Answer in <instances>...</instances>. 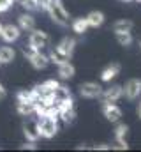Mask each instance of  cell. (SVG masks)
I'll list each match as a JSON object with an SVG mask.
<instances>
[{"label": "cell", "mask_w": 141, "mask_h": 152, "mask_svg": "<svg viewBox=\"0 0 141 152\" xmlns=\"http://www.w3.org/2000/svg\"><path fill=\"white\" fill-rule=\"evenodd\" d=\"M12 2H14V0H0V12L9 11V7L12 5Z\"/></svg>", "instance_id": "4316f807"}, {"label": "cell", "mask_w": 141, "mask_h": 152, "mask_svg": "<svg viewBox=\"0 0 141 152\" xmlns=\"http://www.w3.org/2000/svg\"><path fill=\"white\" fill-rule=\"evenodd\" d=\"M101 97H102L104 101L116 103L120 97H124V87H122V85H111V87H108L106 90H102Z\"/></svg>", "instance_id": "30bf717a"}, {"label": "cell", "mask_w": 141, "mask_h": 152, "mask_svg": "<svg viewBox=\"0 0 141 152\" xmlns=\"http://www.w3.org/2000/svg\"><path fill=\"white\" fill-rule=\"evenodd\" d=\"M74 75H76V69H74V66L69 60H64V62L58 64V76L62 80H70Z\"/></svg>", "instance_id": "5bb4252c"}, {"label": "cell", "mask_w": 141, "mask_h": 152, "mask_svg": "<svg viewBox=\"0 0 141 152\" xmlns=\"http://www.w3.org/2000/svg\"><path fill=\"white\" fill-rule=\"evenodd\" d=\"M94 149H95V151H109L111 145H108V143H101V145H95Z\"/></svg>", "instance_id": "f546056e"}, {"label": "cell", "mask_w": 141, "mask_h": 152, "mask_svg": "<svg viewBox=\"0 0 141 152\" xmlns=\"http://www.w3.org/2000/svg\"><path fill=\"white\" fill-rule=\"evenodd\" d=\"M39 103H41L42 106H46V108L55 106V104L58 103V99H57V96H55V90H53V92H46V94H42Z\"/></svg>", "instance_id": "ffe728a7"}, {"label": "cell", "mask_w": 141, "mask_h": 152, "mask_svg": "<svg viewBox=\"0 0 141 152\" xmlns=\"http://www.w3.org/2000/svg\"><path fill=\"white\" fill-rule=\"evenodd\" d=\"M132 27H134V23H132L131 20H118V21H115V25H113V32H115V34H116V32H131Z\"/></svg>", "instance_id": "d6986e66"}, {"label": "cell", "mask_w": 141, "mask_h": 152, "mask_svg": "<svg viewBox=\"0 0 141 152\" xmlns=\"http://www.w3.org/2000/svg\"><path fill=\"white\" fill-rule=\"evenodd\" d=\"M16 58V51L11 46H2L0 48V64H11Z\"/></svg>", "instance_id": "e0dca14e"}, {"label": "cell", "mask_w": 141, "mask_h": 152, "mask_svg": "<svg viewBox=\"0 0 141 152\" xmlns=\"http://www.w3.org/2000/svg\"><path fill=\"white\" fill-rule=\"evenodd\" d=\"M23 133H25V138L28 142H37L41 138L39 134V129H37V122H27L23 126Z\"/></svg>", "instance_id": "4fadbf2b"}, {"label": "cell", "mask_w": 141, "mask_h": 152, "mask_svg": "<svg viewBox=\"0 0 141 152\" xmlns=\"http://www.w3.org/2000/svg\"><path fill=\"white\" fill-rule=\"evenodd\" d=\"M48 12H49L51 20L57 25H60V27H67L69 25V12L65 11L62 0H51V4L48 7Z\"/></svg>", "instance_id": "6da1fadb"}, {"label": "cell", "mask_w": 141, "mask_h": 152, "mask_svg": "<svg viewBox=\"0 0 141 152\" xmlns=\"http://www.w3.org/2000/svg\"><path fill=\"white\" fill-rule=\"evenodd\" d=\"M20 149H21V151H25V149H28V151H35L37 145H35V142H27V143H23Z\"/></svg>", "instance_id": "f1b7e54d"}, {"label": "cell", "mask_w": 141, "mask_h": 152, "mask_svg": "<svg viewBox=\"0 0 141 152\" xmlns=\"http://www.w3.org/2000/svg\"><path fill=\"white\" fill-rule=\"evenodd\" d=\"M5 97H7V90H5V87L0 83V101H2V99H5Z\"/></svg>", "instance_id": "4dcf8cb0"}, {"label": "cell", "mask_w": 141, "mask_h": 152, "mask_svg": "<svg viewBox=\"0 0 141 152\" xmlns=\"http://www.w3.org/2000/svg\"><path fill=\"white\" fill-rule=\"evenodd\" d=\"M18 27L21 28V30H27V32H30V30H34L35 28V18L32 14H21L20 18H18Z\"/></svg>", "instance_id": "9a60e30c"}, {"label": "cell", "mask_w": 141, "mask_h": 152, "mask_svg": "<svg viewBox=\"0 0 141 152\" xmlns=\"http://www.w3.org/2000/svg\"><path fill=\"white\" fill-rule=\"evenodd\" d=\"M111 149H120V151H127V149H129V145H127V142H125V140H120V142H116V145H111Z\"/></svg>", "instance_id": "83f0119b"}, {"label": "cell", "mask_w": 141, "mask_h": 152, "mask_svg": "<svg viewBox=\"0 0 141 152\" xmlns=\"http://www.w3.org/2000/svg\"><path fill=\"white\" fill-rule=\"evenodd\" d=\"M74 48H76V39L74 37H64L58 44H57V48H55V51L60 55V57H64V58H69L70 55L74 53Z\"/></svg>", "instance_id": "52a82bcc"}, {"label": "cell", "mask_w": 141, "mask_h": 152, "mask_svg": "<svg viewBox=\"0 0 141 152\" xmlns=\"http://www.w3.org/2000/svg\"><path fill=\"white\" fill-rule=\"evenodd\" d=\"M102 94V87L95 81H85L79 85V96L85 99H97Z\"/></svg>", "instance_id": "5b68a950"}, {"label": "cell", "mask_w": 141, "mask_h": 152, "mask_svg": "<svg viewBox=\"0 0 141 152\" xmlns=\"http://www.w3.org/2000/svg\"><path fill=\"white\" fill-rule=\"evenodd\" d=\"M34 104L35 103H18V104H16L18 113L23 115V117H30V115H34Z\"/></svg>", "instance_id": "7402d4cb"}, {"label": "cell", "mask_w": 141, "mask_h": 152, "mask_svg": "<svg viewBox=\"0 0 141 152\" xmlns=\"http://www.w3.org/2000/svg\"><path fill=\"white\" fill-rule=\"evenodd\" d=\"M102 113H104V117L109 122H118L120 117H122V110H120V106H116L115 103L104 101V103H102Z\"/></svg>", "instance_id": "9c48e42d"}, {"label": "cell", "mask_w": 141, "mask_h": 152, "mask_svg": "<svg viewBox=\"0 0 141 152\" xmlns=\"http://www.w3.org/2000/svg\"><path fill=\"white\" fill-rule=\"evenodd\" d=\"M140 48H141V39H140Z\"/></svg>", "instance_id": "e575fe53"}, {"label": "cell", "mask_w": 141, "mask_h": 152, "mask_svg": "<svg viewBox=\"0 0 141 152\" xmlns=\"http://www.w3.org/2000/svg\"><path fill=\"white\" fill-rule=\"evenodd\" d=\"M23 55L27 57V60L30 62V66H32L34 69H37V71L46 69V67H48V64H49L48 55H44V53H42V51H39V50L25 48V50H23Z\"/></svg>", "instance_id": "7a4b0ae2"}, {"label": "cell", "mask_w": 141, "mask_h": 152, "mask_svg": "<svg viewBox=\"0 0 141 152\" xmlns=\"http://www.w3.org/2000/svg\"><path fill=\"white\" fill-rule=\"evenodd\" d=\"M124 96H125L127 101H136V99H140V96H141V80L140 78H132V80H129V81L125 83V87H124Z\"/></svg>", "instance_id": "8992f818"}, {"label": "cell", "mask_w": 141, "mask_h": 152, "mask_svg": "<svg viewBox=\"0 0 141 152\" xmlns=\"http://www.w3.org/2000/svg\"><path fill=\"white\" fill-rule=\"evenodd\" d=\"M21 36V28L18 27V25H12V23H9V25H2V32H0V37L4 39L5 42H14V41H18Z\"/></svg>", "instance_id": "ba28073f"}, {"label": "cell", "mask_w": 141, "mask_h": 152, "mask_svg": "<svg viewBox=\"0 0 141 152\" xmlns=\"http://www.w3.org/2000/svg\"><path fill=\"white\" fill-rule=\"evenodd\" d=\"M58 85H60V83H58L57 80H46L44 83L37 85V90H39L41 94H46V92H53V90H55Z\"/></svg>", "instance_id": "44dd1931"}, {"label": "cell", "mask_w": 141, "mask_h": 152, "mask_svg": "<svg viewBox=\"0 0 141 152\" xmlns=\"http://www.w3.org/2000/svg\"><path fill=\"white\" fill-rule=\"evenodd\" d=\"M85 18H86V21H88V27H94V28L101 27L106 20V16H104L102 11H90Z\"/></svg>", "instance_id": "8fae6325"}, {"label": "cell", "mask_w": 141, "mask_h": 152, "mask_svg": "<svg viewBox=\"0 0 141 152\" xmlns=\"http://www.w3.org/2000/svg\"><path fill=\"white\" fill-rule=\"evenodd\" d=\"M136 113H138V117H140V120H141V99H140V103H138V108H136Z\"/></svg>", "instance_id": "1f68e13d"}, {"label": "cell", "mask_w": 141, "mask_h": 152, "mask_svg": "<svg viewBox=\"0 0 141 152\" xmlns=\"http://www.w3.org/2000/svg\"><path fill=\"white\" fill-rule=\"evenodd\" d=\"M58 120H62L64 124H74V120H76V112H74V108H64V110H60V115H58Z\"/></svg>", "instance_id": "ac0fdd59"}, {"label": "cell", "mask_w": 141, "mask_h": 152, "mask_svg": "<svg viewBox=\"0 0 141 152\" xmlns=\"http://www.w3.org/2000/svg\"><path fill=\"white\" fill-rule=\"evenodd\" d=\"M70 28H72V32L78 34V36L85 34V32L88 30V21H86V18H76V20L70 23Z\"/></svg>", "instance_id": "2e32d148"}, {"label": "cell", "mask_w": 141, "mask_h": 152, "mask_svg": "<svg viewBox=\"0 0 141 152\" xmlns=\"http://www.w3.org/2000/svg\"><path fill=\"white\" fill-rule=\"evenodd\" d=\"M116 36V41H118V44L120 46H131L132 44V36H131V32H116L115 34Z\"/></svg>", "instance_id": "603a6c76"}, {"label": "cell", "mask_w": 141, "mask_h": 152, "mask_svg": "<svg viewBox=\"0 0 141 152\" xmlns=\"http://www.w3.org/2000/svg\"><path fill=\"white\" fill-rule=\"evenodd\" d=\"M55 96H57L58 101L67 99V97H70V90L67 88V87H64V85H58V87L55 88Z\"/></svg>", "instance_id": "d4e9b609"}, {"label": "cell", "mask_w": 141, "mask_h": 152, "mask_svg": "<svg viewBox=\"0 0 141 152\" xmlns=\"http://www.w3.org/2000/svg\"><path fill=\"white\" fill-rule=\"evenodd\" d=\"M127 133H129V126H127V124H118V126L115 127V140H116V142L125 140Z\"/></svg>", "instance_id": "cb8c5ba5"}, {"label": "cell", "mask_w": 141, "mask_h": 152, "mask_svg": "<svg viewBox=\"0 0 141 152\" xmlns=\"http://www.w3.org/2000/svg\"><path fill=\"white\" fill-rule=\"evenodd\" d=\"M122 2H132V0H122Z\"/></svg>", "instance_id": "d6a6232c"}, {"label": "cell", "mask_w": 141, "mask_h": 152, "mask_svg": "<svg viewBox=\"0 0 141 152\" xmlns=\"http://www.w3.org/2000/svg\"><path fill=\"white\" fill-rule=\"evenodd\" d=\"M32 34H30V37H28V48L30 50H39V51H42L44 48H48V44H49V36L46 34V32H42V30H30Z\"/></svg>", "instance_id": "277c9868"}, {"label": "cell", "mask_w": 141, "mask_h": 152, "mask_svg": "<svg viewBox=\"0 0 141 152\" xmlns=\"http://www.w3.org/2000/svg\"><path fill=\"white\" fill-rule=\"evenodd\" d=\"M37 129H39L41 138L51 140L58 133V120H53L49 117H41V120L37 122Z\"/></svg>", "instance_id": "3957f363"}, {"label": "cell", "mask_w": 141, "mask_h": 152, "mask_svg": "<svg viewBox=\"0 0 141 152\" xmlns=\"http://www.w3.org/2000/svg\"><path fill=\"white\" fill-rule=\"evenodd\" d=\"M16 101H18V103H34L30 90H20V92L16 94Z\"/></svg>", "instance_id": "484cf974"}, {"label": "cell", "mask_w": 141, "mask_h": 152, "mask_svg": "<svg viewBox=\"0 0 141 152\" xmlns=\"http://www.w3.org/2000/svg\"><path fill=\"white\" fill-rule=\"evenodd\" d=\"M118 75H120V64L113 62V64H109L108 67L102 69V73H101V80L108 83V81H111L113 78H116Z\"/></svg>", "instance_id": "7c38bea8"}, {"label": "cell", "mask_w": 141, "mask_h": 152, "mask_svg": "<svg viewBox=\"0 0 141 152\" xmlns=\"http://www.w3.org/2000/svg\"><path fill=\"white\" fill-rule=\"evenodd\" d=\"M0 32H2V23H0Z\"/></svg>", "instance_id": "836d02e7"}]
</instances>
